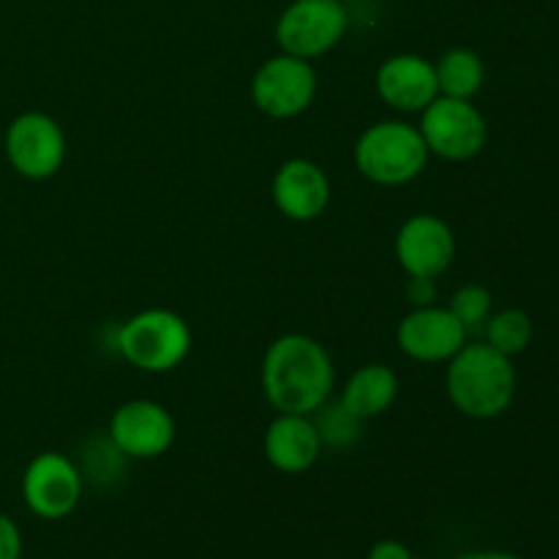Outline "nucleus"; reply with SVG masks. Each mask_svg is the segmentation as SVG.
Returning a JSON list of instances; mask_svg holds the SVG:
<instances>
[{"instance_id":"f257e3e1","label":"nucleus","mask_w":559,"mask_h":559,"mask_svg":"<svg viewBox=\"0 0 559 559\" xmlns=\"http://www.w3.org/2000/svg\"><path fill=\"white\" fill-rule=\"evenodd\" d=\"M262 393L276 413L314 415L336 388V366L325 344L306 333H284L262 355Z\"/></svg>"},{"instance_id":"f03ea898","label":"nucleus","mask_w":559,"mask_h":559,"mask_svg":"<svg viewBox=\"0 0 559 559\" xmlns=\"http://www.w3.org/2000/svg\"><path fill=\"white\" fill-rule=\"evenodd\" d=\"M519 377L513 358L486 342H467L445 371V391L453 407L473 420H495L511 409Z\"/></svg>"},{"instance_id":"7ed1b4c3","label":"nucleus","mask_w":559,"mask_h":559,"mask_svg":"<svg viewBox=\"0 0 559 559\" xmlns=\"http://www.w3.org/2000/svg\"><path fill=\"white\" fill-rule=\"evenodd\" d=\"M355 169L377 186H407L429 167V147L418 126L407 120H377L355 142Z\"/></svg>"},{"instance_id":"20e7f679","label":"nucleus","mask_w":559,"mask_h":559,"mask_svg":"<svg viewBox=\"0 0 559 559\" xmlns=\"http://www.w3.org/2000/svg\"><path fill=\"white\" fill-rule=\"evenodd\" d=\"M191 325L169 309H145L120 325L115 347L129 366L145 374L175 371L191 353Z\"/></svg>"},{"instance_id":"39448f33","label":"nucleus","mask_w":559,"mask_h":559,"mask_svg":"<svg viewBox=\"0 0 559 559\" xmlns=\"http://www.w3.org/2000/svg\"><path fill=\"white\" fill-rule=\"evenodd\" d=\"M349 11L342 0H293L276 20V44L282 52L317 60L344 41Z\"/></svg>"},{"instance_id":"423d86ee","label":"nucleus","mask_w":559,"mask_h":559,"mask_svg":"<svg viewBox=\"0 0 559 559\" xmlns=\"http://www.w3.org/2000/svg\"><path fill=\"white\" fill-rule=\"evenodd\" d=\"M418 129L431 156L445 162H469L489 142V123L467 98L437 96L420 112Z\"/></svg>"},{"instance_id":"0eeeda50","label":"nucleus","mask_w":559,"mask_h":559,"mask_svg":"<svg viewBox=\"0 0 559 559\" xmlns=\"http://www.w3.org/2000/svg\"><path fill=\"white\" fill-rule=\"evenodd\" d=\"M317 87H320V80L311 60L278 52L262 60V66L251 76V104L265 118L293 120L314 104Z\"/></svg>"},{"instance_id":"6e6552de","label":"nucleus","mask_w":559,"mask_h":559,"mask_svg":"<svg viewBox=\"0 0 559 559\" xmlns=\"http://www.w3.org/2000/svg\"><path fill=\"white\" fill-rule=\"evenodd\" d=\"M5 158L11 169L27 180H49L63 169L69 142L66 131L52 115L22 112L9 123L3 136Z\"/></svg>"},{"instance_id":"1a4fd4ad","label":"nucleus","mask_w":559,"mask_h":559,"mask_svg":"<svg viewBox=\"0 0 559 559\" xmlns=\"http://www.w3.org/2000/svg\"><path fill=\"white\" fill-rule=\"evenodd\" d=\"M85 478L74 459L58 451H44L27 462L22 473V500L33 516L44 522L69 519L80 508Z\"/></svg>"},{"instance_id":"9d476101","label":"nucleus","mask_w":559,"mask_h":559,"mask_svg":"<svg viewBox=\"0 0 559 559\" xmlns=\"http://www.w3.org/2000/svg\"><path fill=\"white\" fill-rule=\"evenodd\" d=\"M107 435L129 462H147L169 453L178 426L164 404L151 399H131L115 409Z\"/></svg>"},{"instance_id":"9b49d317","label":"nucleus","mask_w":559,"mask_h":559,"mask_svg":"<svg viewBox=\"0 0 559 559\" xmlns=\"http://www.w3.org/2000/svg\"><path fill=\"white\" fill-rule=\"evenodd\" d=\"M467 342V328L448 306L409 309L396 325L399 349L418 364H448Z\"/></svg>"},{"instance_id":"f8f14e48","label":"nucleus","mask_w":559,"mask_h":559,"mask_svg":"<svg viewBox=\"0 0 559 559\" xmlns=\"http://www.w3.org/2000/svg\"><path fill=\"white\" fill-rule=\"evenodd\" d=\"M393 249L407 276L440 278L456 260V235L445 218L415 213L399 227Z\"/></svg>"},{"instance_id":"ddd939ff","label":"nucleus","mask_w":559,"mask_h":559,"mask_svg":"<svg viewBox=\"0 0 559 559\" xmlns=\"http://www.w3.org/2000/svg\"><path fill=\"white\" fill-rule=\"evenodd\" d=\"M374 87L388 107L404 115H420L440 96L435 63L415 52H399L382 60Z\"/></svg>"},{"instance_id":"4468645a","label":"nucleus","mask_w":559,"mask_h":559,"mask_svg":"<svg viewBox=\"0 0 559 559\" xmlns=\"http://www.w3.org/2000/svg\"><path fill=\"white\" fill-rule=\"evenodd\" d=\"M271 197L289 222H317L331 205V178L311 158H289L273 175Z\"/></svg>"},{"instance_id":"2eb2a0df","label":"nucleus","mask_w":559,"mask_h":559,"mask_svg":"<svg viewBox=\"0 0 559 559\" xmlns=\"http://www.w3.org/2000/svg\"><path fill=\"white\" fill-rule=\"evenodd\" d=\"M267 464L284 475H304L320 462L322 440L311 415L276 413L262 440Z\"/></svg>"},{"instance_id":"dca6fc26","label":"nucleus","mask_w":559,"mask_h":559,"mask_svg":"<svg viewBox=\"0 0 559 559\" xmlns=\"http://www.w3.org/2000/svg\"><path fill=\"white\" fill-rule=\"evenodd\" d=\"M399 396V377L385 364H366L349 374L338 402L358 415L360 420H374L393 407Z\"/></svg>"},{"instance_id":"f3484780","label":"nucleus","mask_w":559,"mask_h":559,"mask_svg":"<svg viewBox=\"0 0 559 559\" xmlns=\"http://www.w3.org/2000/svg\"><path fill=\"white\" fill-rule=\"evenodd\" d=\"M437 85H440V96L451 98H467L473 102L486 82V66L475 49L469 47H453L440 55L435 63Z\"/></svg>"},{"instance_id":"a211bd4d","label":"nucleus","mask_w":559,"mask_h":559,"mask_svg":"<svg viewBox=\"0 0 559 559\" xmlns=\"http://www.w3.org/2000/svg\"><path fill=\"white\" fill-rule=\"evenodd\" d=\"M484 342L495 347L497 353L516 358L533 342V320L522 309H502L486 320Z\"/></svg>"},{"instance_id":"6ab92c4d","label":"nucleus","mask_w":559,"mask_h":559,"mask_svg":"<svg viewBox=\"0 0 559 559\" xmlns=\"http://www.w3.org/2000/svg\"><path fill=\"white\" fill-rule=\"evenodd\" d=\"M126 464H129V459L118 451V445L109 440V435H96L82 445V456L80 462H76V467H80L82 478L85 480H93V484L98 486H107V484H115V480H120Z\"/></svg>"},{"instance_id":"aec40b11","label":"nucleus","mask_w":559,"mask_h":559,"mask_svg":"<svg viewBox=\"0 0 559 559\" xmlns=\"http://www.w3.org/2000/svg\"><path fill=\"white\" fill-rule=\"evenodd\" d=\"M311 420H314L317 431H320L322 448H333V451L353 448L360 440V435H364L366 424L358 415L349 413L342 402L331 404V399L311 415Z\"/></svg>"},{"instance_id":"412c9836","label":"nucleus","mask_w":559,"mask_h":559,"mask_svg":"<svg viewBox=\"0 0 559 559\" xmlns=\"http://www.w3.org/2000/svg\"><path fill=\"white\" fill-rule=\"evenodd\" d=\"M448 309L456 314V320L467 328V333L478 331V328L486 325L491 314H495V298L486 287L480 284H464L456 293L451 295V304Z\"/></svg>"},{"instance_id":"4be33fe9","label":"nucleus","mask_w":559,"mask_h":559,"mask_svg":"<svg viewBox=\"0 0 559 559\" xmlns=\"http://www.w3.org/2000/svg\"><path fill=\"white\" fill-rule=\"evenodd\" d=\"M25 551V540H22V530L16 522L5 513H0V559H22Z\"/></svg>"},{"instance_id":"5701e85b","label":"nucleus","mask_w":559,"mask_h":559,"mask_svg":"<svg viewBox=\"0 0 559 559\" xmlns=\"http://www.w3.org/2000/svg\"><path fill=\"white\" fill-rule=\"evenodd\" d=\"M404 295L413 304V309H420V306H435L437 304V278L426 276H409L407 287H404Z\"/></svg>"},{"instance_id":"b1692460","label":"nucleus","mask_w":559,"mask_h":559,"mask_svg":"<svg viewBox=\"0 0 559 559\" xmlns=\"http://www.w3.org/2000/svg\"><path fill=\"white\" fill-rule=\"evenodd\" d=\"M369 559H415L413 551L402 544V540H377L374 546L369 549Z\"/></svg>"},{"instance_id":"393cba45","label":"nucleus","mask_w":559,"mask_h":559,"mask_svg":"<svg viewBox=\"0 0 559 559\" xmlns=\"http://www.w3.org/2000/svg\"><path fill=\"white\" fill-rule=\"evenodd\" d=\"M453 559H522V557L511 555V551H491V549H486V551H464V555H459V557H453Z\"/></svg>"},{"instance_id":"a878e982","label":"nucleus","mask_w":559,"mask_h":559,"mask_svg":"<svg viewBox=\"0 0 559 559\" xmlns=\"http://www.w3.org/2000/svg\"><path fill=\"white\" fill-rule=\"evenodd\" d=\"M342 3H355V0H342Z\"/></svg>"}]
</instances>
